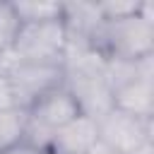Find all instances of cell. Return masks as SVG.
I'll list each match as a JSON object with an SVG mask.
<instances>
[{
  "label": "cell",
  "mask_w": 154,
  "mask_h": 154,
  "mask_svg": "<svg viewBox=\"0 0 154 154\" xmlns=\"http://www.w3.org/2000/svg\"><path fill=\"white\" fill-rule=\"evenodd\" d=\"M26 111L22 108H0V152L24 142Z\"/></svg>",
  "instance_id": "9"
},
{
  "label": "cell",
  "mask_w": 154,
  "mask_h": 154,
  "mask_svg": "<svg viewBox=\"0 0 154 154\" xmlns=\"http://www.w3.org/2000/svg\"><path fill=\"white\" fill-rule=\"evenodd\" d=\"M96 125H99V140H103L120 154H130L132 149L152 140V120H142L118 108H111L103 118L96 120Z\"/></svg>",
  "instance_id": "6"
},
{
  "label": "cell",
  "mask_w": 154,
  "mask_h": 154,
  "mask_svg": "<svg viewBox=\"0 0 154 154\" xmlns=\"http://www.w3.org/2000/svg\"><path fill=\"white\" fill-rule=\"evenodd\" d=\"M99 140V125L89 116H77L60 130H55L51 142V154H84ZM46 152V154H48Z\"/></svg>",
  "instance_id": "8"
},
{
  "label": "cell",
  "mask_w": 154,
  "mask_h": 154,
  "mask_svg": "<svg viewBox=\"0 0 154 154\" xmlns=\"http://www.w3.org/2000/svg\"><path fill=\"white\" fill-rule=\"evenodd\" d=\"M63 84L77 101L82 116L99 120L113 108V91L103 77V70H70L65 72Z\"/></svg>",
  "instance_id": "4"
},
{
  "label": "cell",
  "mask_w": 154,
  "mask_h": 154,
  "mask_svg": "<svg viewBox=\"0 0 154 154\" xmlns=\"http://www.w3.org/2000/svg\"><path fill=\"white\" fill-rule=\"evenodd\" d=\"M130 154H154V140H149V142L140 144V147H137V149H132Z\"/></svg>",
  "instance_id": "14"
},
{
  "label": "cell",
  "mask_w": 154,
  "mask_h": 154,
  "mask_svg": "<svg viewBox=\"0 0 154 154\" xmlns=\"http://www.w3.org/2000/svg\"><path fill=\"white\" fill-rule=\"evenodd\" d=\"M22 22L12 7V2H0V63L12 55V46L17 38Z\"/></svg>",
  "instance_id": "10"
},
{
  "label": "cell",
  "mask_w": 154,
  "mask_h": 154,
  "mask_svg": "<svg viewBox=\"0 0 154 154\" xmlns=\"http://www.w3.org/2000/svg\"><path fill=\"white\" fill-rule=\"evenodd\" d=\"M77 116H82L79 106L72 99V94L65 89V84L43 94L41 99H36L26 108V120L46 132H53V135H55V130H60L63 125H67Z\"/></svg>",
  "instance_id": "7"
},
{
  "label": "cell",
  "mask_w": 154,
  "mask_h": 154,
  "mask_svg": "<svg viewBox=\"0 0 154 154\" xmlns=\"http://www.w3.org/2000/svg\"><path fill=\"white\" fill-rule=\"evenodd\" d=\"M0 154H43V152L34 149V147H29V144H24V142H19V144H14V147H10V149H5V152H0Z\"/></svg>",
  "instance_id": "13"
},
{
  "label": "cell",
  "mask_w": 154,
  "mask_h": 154,
  "mask_svg": "<svg viewBox=\"0 0 154 154\" xmlns=\"http://www.w3.org/2000/svg\"><path fill=\"white\" fill-rule=\"evenodd\" d=\"M84 154H120V152H116V149H113L111 144H106L103 140H96V142H94Z\"/></svg>",
  "instance_id": "12"
},
{
  "label": "cell",
  "mask_w": 154,
  "mask_h": 154,
  "mask_svg": "<svg viewBox=\"0 0 154 154\" xmlns=\"http://www.w3.org/2000/svg\"><path fill=\"white\" fill-rule=\"evenodd\" d=\"M113 108L152 120L154 116V53L137 60V77L113 91Z\"/></svg>",
  "instance_id": "5"
},
{
  "label": "cell",
  "mask_w": 154,
  "mask_h": 154,
  "mask_svg": "<svg viewBox=\"0 0 154 154\" xmlns=\"http://www.w3.org/2000/svg\"><path fill=\"white\" fill-rule=\"evenodd\" d=\"M5 63H7V60H2V63H0V75H2V70H5Z\"/></svg>",
  "instance_id": "15"
},
{
  "label": "cell",
  "mask_w": 154,
  "mask_h": 154,
  "mask_svg": "<svg viewBox=\"0 0 154 154\" xmlns=\"http://www.w3.org/2000/svg\"><path fill=\"white\" fill-rule=\"evenodd\" d=\"M19 22H51L63 19V5L60 2H12Z\"/></svg>",
  "instance_id": "11"
},
{
  "label": "cell",
  "mask_w": 154,
  "mask_h": 154,
  "mask_svg": "<svg viewBox=\"0 0 154 154\" xmlns=\"http://www.w3.org/2000/svg\"><path fill=\"white\" fill-rule=\"evenodd\" d=\"M67 43V31L63 19L51 22H24L17 31L12 58L22 63H43V65H63Z\"/></svg>",
  "instance_id": "1"
},
{
  "label": "cell",
  "mask_w": 154,
  "mask_h": 154,
  "mask_svg": "<svg viewBox=\"0 0 154 154\" xmlns=\"http://www.w3.org/2000/svg\"><path fill=\"white\" fill-rule=\"evenodd\" d=\"M99 48L106 58H125V60H140L144 55L154 53V22H147L144 17L130 14L123 19H111L103 24Z\"/></svg>",
  "instance_id": "2"
},
{
  "label": "cell",
  "mask_w": 154,
  "mask_h": 154,
  "mask_svg": "<svg viewBox=\"0 0 154 154\" xmlns=\"http://www.w3.org/2000/svg\"><path fill=\"white\" fill-rule=\"evenodd\" d=\"M2 75H5V79L10 84V89H12V96H14L17 108H22V111H26L43 94L63 87V82H65L63 65L22 63V60H14L12 55L7 58Z\"/></svg>",
  "instance_id": "3"
}]
</instances>
